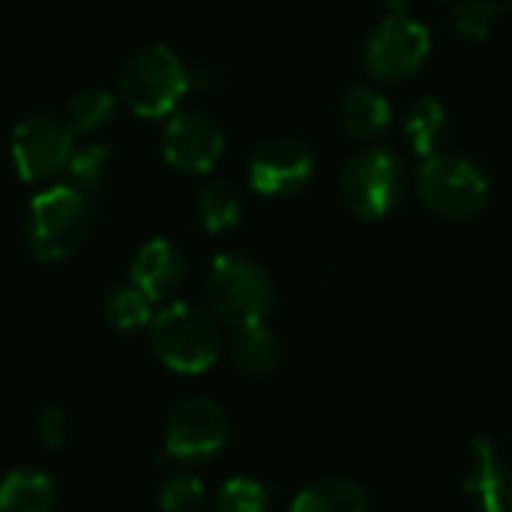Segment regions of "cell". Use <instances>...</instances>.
Instances as JSON below:
<instances>
[{
	"instance_id": "obj_1",
	"label": "cell",
	"mask_w": 512,
	"mask_h": 512,
	"mask_svg": "<svg viewBox=\"0 0 512 512\" xmlns=\"http://www.w3.org/2000/svg\"><path fill=\"white\" fill-rule=\"evenodd\" d=\"M156 357L177 375H204L219 360V327L192 303H171L150 321Z\"/></svg>"
},
{
	"instance_id": "obj_2",
	"label": "cell",
	"mask_w": 512,
	"mask_h": 512,
	"mask_svg": "<svg viewBox=\"0 0 512 512\" xmlns=\"http://www.w3.org/2000/svg\"><path fill=\"white\" fill-rule=\"evenodd\" d=\"M186 90L189 72L183 60L165 45H147L123 63L120 96L138 117L156 120L174 114Z\"/></svg>"
},
{
	"instance_id": "obj_3",
	"label": "cell",
	"mask_w": 512,
	"mask_h": 512,
	"mask_svg": "<svg viewBox=\"0 0 512 512\" xmlns=\"http://www.w3.org/2000/svg\"><path fill=\"white\" fill-rule=\"evenodd\" d=\"M90 231V207L75 186H51L39 192L24 219L27 249L39 261H63Z\"/></svg>"
},
{
	"instance_id": "obj_4",
	"label": "cell",
	"mask_w": 512,
	"mask_h": 512,
	"mask_svg": "<svg viewBox=\"0 0 512 512\" xmlns=\"http://www.w3.org/2000/svg\"><path fill=\"white\" fill-rule=\"evenodd\" d=\"M207 297L225 321L246 327L267 318L276 303V288L258 261H252L249 255L225 252L210 264Z\"/></svg>"
},
{
	"instance_id": "obj_5",
	"label": "cell",
	"mask_w": 512,
	"mask_h": 512,
	"mask_svg": "<svg viewBox=\"0 0 512 512\" xmlns=\"http://www.w3.org/2000/svg\"><path fill=\"white\" fill-rule=\"evenodd\" d=\"M417 192L423 204L444 219L477 216L489 195V177L465 156H429L417 171Z\"/></svg>"
},
{
	"instance_id": "obj_6",
	"label": "cell",
	"mask_w": 512,
	"mask_h": 512,
	"mask_svg": "<svg viewBox=\"0 0 512 512\" xmlns=\"http://www.w3.org/2000/svg\"><path fill=\"white\" fill-rule=\"evenodd\" d=\"M405 195L402 159L387 147H366L342 168V198L360 219H384Z\"/></svg>"
},
{
	"instance_id": "obj_7",
	"label": "cell",
	"mask_w": 512,
	"mask_h": 512,
	"mask_svg": "<svg viewBox=\"0 0 512 512\" xmlns=\"http://www.w3.org/2000/svg\"><path fill=\"white\" fill-rule=\"evenodd\" d=\"M432 33L411 15H387L369 36L363 60L378 81H405L429 60Z\"/></svg>"
},
{
	"instance_id": "obj_8",
	"label": "cell",
	"mask_w": 512,
	"mask_h": 512,
	"mask_svg": "<svg viewBox=\"0 0 512 512\" xmlns=\"http://www.w3.org/2000/svg\"><path fill=\"white\" fill-rule=\"evenodd\" d=\"M12 165L21 180L36 183L63 171L72 159V129L51 114H33L12 132Z\"/></svg>"
},
{
	"instance_id": "obj_9",
	"label": "cell",
	"mask_w": 512,
	"mask_h": 512,
	"mask_svg": "<svg viewBox=\"0 0 512 512\" xmlns=\"http://www.w3.org/2000/svg\"><path fill=\"white\" fill-rule=\"evenodd\" d=\"M228 441V420L213 399H186L168 423L165 450L177 462H207Z\"/></svg>"
},
{
	"instance_id": "obj_10",
	"label": "cell",
	"mask_w": 512,
	"mask_h": 512,
	"mask_svg": "<svg viewBox=\"0 0 512 512\" xmlns=\"http://www.w3.org/2000/svg\"><path fill=\"white\" fill-rule=\"evenodd\" d=\"M222 150H225V138L210 117L198 111L171 114L162 135V153L168 165L186 174H207L222 159Z\"/></svg>"
},
{
	"instance_id": "obj_11",
	"label": "cell",
	"mask_w": 512,
	"mask_h": 512,
	"mask_svg": "<svg viewBox=\"0 0 512 512\" xmlns=\"http://www.w3.org/2000/svg\"><path fill=\"white\" fill-rule=\"evenodd\" d=\"M312 153L294 138L264 141L249 159V183L258 195L282 198L300 192L312 180Z\"/></svg>"
},
{
	"instance_id": "obj_12",
	"label": "cell",
	"mask_w": 512,
	"mask_h": 512,
	"mask_svg": "<svg viewBox=\"0 0 512 512\" xmlns=\"http://www.w3.org/2000/svg\"><path fill=\"white\" fill-rule=\"evenodd\" d=\"M465 492L480 512H512V465L486 438H477L471 447Z\"/></svg>"
},
{
	"instance_id": "obj_13",
	"label": "cell",
	"mask_w": 512,
	"mask_h": 512,
	"mask_svg": "<svg viewBox=\"0 0 512 512\" xmlns=\"http://www.w3.org/2000/svg\"><path fill=\"white\" fill-rule=\"evenodd\" d=\"M129 279L150 300L171 297L180 288V282L186 279V258L171 240L156 237L138 249L132 270H129Z\"/></svg>"
},
{
	"instance_id": "obj_14",
	"label": "cell",
	"mask_w": 512,
	"mask_h": 512,
	"mask_svg": "<svg viewBox=\"0 0 512 512\" xmlns=\"http://www.w3.org/2000/svg\"><path fill=\"white\" fill-rule=\"evenodd\" d=\"M393 120V108L384 93L354 87L339 102V123L351 138H378Z\"/></svg>"
},
{
	"instance_id": "obj_15",
	"label": "cell",
	"mask_w": 512,
	"mask_h": 512,
	"mask_svg": "<svg viewBox=\"0 0 512 512\" xmlns=\"http://www.w3.org/2000/svg\"><path fill=\"white\" fill-rule=\"evenodd\" d=\"M228 351H231L234 366L240 372H246V375H270L279 366V360H282L279 342H276V336L264 324L237 327Z\"/></svg>"
},
{
	"instance_id": "obj_16",
	"label": "cell",
	"mask_w": 512,
	"mask_h": 512,
	"mask_svg": "<svg viewBox=\"0 0 512 512\" xmlns=\"http://www.w3.org/2000/svg\"><path fill=\"white\" fill-rule=\"evenodd\" d=\"M54 483L39 471H12L0 483V512H51Z\"/></svg>"
},
{
	"instance_id": "obj_17",
	"label": "cell",
	"mask_w": 512,
	"mask_h": 512,
	"mask_svg": "<svg viewBox=\"0 0 512 512\" xmlns=\"http://www.w3.org/2000/svg\"><path fill=\"white\" fill-rule=\"evenodd\" d=\"M291 512H369V498L357 483L330 477L303 489L294 498Z\"/></svg>"
},
{
	"instance_id": "obj_18",
	"label": "cell",
	"mask_w": 512,
	"mask_h": 512,
	"mask_svg": "<svg viewBox=\"0 0 512 512\" xmlns=\"http://www.w3.org/2000/svg\"><path fill=\"white\" fill-rule=\"evenodd\" d=\"M444 129H447V108L438 99L426 96L411 105V111L405 117V138L417 156H423V159L435 156L438 141L444 138Z\"/></svg>"
},
{
	"instance_id": "obj_19",
	"label": "cell",
	"mask_w": 512,
	"mask_h": 512,
	"mask_svg": "<svg viewBox=\"0 0 512 512\" xmlns=\"http://www.w3.org/2000/svg\"><path fill=\"white\" fill-rule=\"evenodd\" d=\"M195 210H198L201 225H204L210 234H222V231H228V228H234V225L240 222L243 198H240V192L234 189V183H228V180H210V183L198 192Z\"/></svg>"
},
{
	"instance_id": "obj_20",
	"label": "cell",
	"mask_w": 512,
	"mask_h": 512,
	"mask_svg": "<svg viewBox=\"0 0 512 512\" xmlns=\"http://www.w3.org/2000/svg\"><path fill=\"white\" fill-rule=\"evenodd\" d=\"M105 318L114 330H123V333H132V330H141L153 321V300L147 294H141L135 285L129 288H120L108 297L105 303Z\"/></svg>"
},
{
	"instance_id": "obj_21",
	"label": "cell",
	"mask_w": 512,
	"mask_h": 512,
	"mask_svg": "<svg viewBox=\"0 0 512 512\" xmlns=\"http://www.w3.org/2000/svg\"><path fill=\"white\" fill-rule=\"evenodd\" d=\"M270 489L252 477H234L219 489L216 512H267Z\"/></svg>"
},
{
	"instance_id": "obj_22",
	"label": "cell",
	"mask_w": 512,
	"mask_h": 512,
	"mask_svg": "<svg viewBox=\"0 0 512 512\" xmlns=\"http://www.w3.org/2000/svg\"><path fill=\"white\" fill-rule=\"evenodd\" d=\"M114 111V96L108 90H84L66 105V123L72 132H90L102 126Z\"/></svg>"
},
{
	"instance_id": "obj_23",
	"label": "cell",
	"mask_w": 512,
	"mask_h": 512,
	"mask_svg": "<svg viewBox=\"0 0 512 512\" xmlns=\"http://www.w3.org/2000/svg\"><path fill=\"white\" fill-rule=\"evenodd\" d=\"M498 15H501V6L495 0H462L453 12V30L462 39L483 42L492 33Z\"/></svg>"
},
{
	"instance_id": "obj_24",
	"label": "cell",
	"mask_w": 512,
	"mask_h": 512,
	"mask_svg": "<svg viewBox=\"0 0 512 512\" xmlns=\"http://www.w3.org/2000/svg\"><path fill=\"white\" fill-rule=\"evenodd\" d=\"M159 507H162V512H204V507H207L204 483L192 474L168 477L162 492H159Z\"/></svg>"
},
{
	"instance_id": "obj_25",
	"label": "cell",
	"mask_w": 512,
	"mask_h": 512,
	"mask_svg": "<svg viewBox=\"0 0 512 512\" xmlns=\"http://www.w3.org/2000/svg\"><path fill=\"white\" fill-rule=\"evenodd\" d=\"M105 162H108V147L102 144H90L78 153H72L69 159V177H72V186L81 192V189H93L105 171Z\"/></svg>"
},
{
	"instance_id": "obj_26",
	"label": "cell",
	"mask_w": 512,
	"mask_h": 512,
	"mask_svg": "<svg viewBox=\"0 0 512 512\" xmlns=\"http://www.w3.org/2000/svg\"><path fill=\"white\" fill-rule=\"evenodd\" d=\"M66 435H69V423H66L63 411L60 408H48L39 417V438H42V444L57 450V447H63Z\"/></svg>"
},
{
	"instance_id": "obj_27",
	"label": "cell",
	"mask_w": 512,
	"mask_h": 512,
	"mask_svg": "<svg viewBox=\"0 0 512 512\" xmlns=\"http://www.w3.org/2000/svg\"><path fill=\"white\" fill-rule=\"evenodd\" d=\"M408 3H411V0H387L390 15H408V12H405V9H408Z\"/></svg>"
},
{
	"instance_id": "obj_28",
	"label": "cell",
	"mask_w": 512,
	"mask_h": 512,
	"mask_svg": "<svg viewBox=\"0 0 512 512\" xmlns=\"http://www.w3.org/2000/svg\"><path fill=\"white\" fill-rule=\"evenodd\" d=\"M507 9H510V12H512V3H510V6H507Z\"/></svg>"
}]
</instances>
